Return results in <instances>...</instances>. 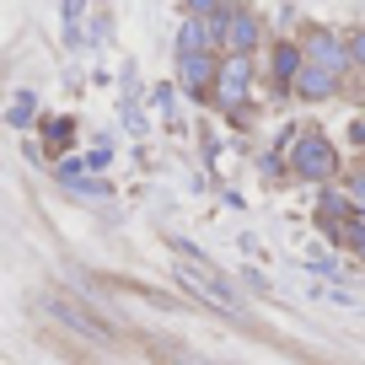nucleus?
Segmentation results:
<instances>
[{"label": "nucleus", "mask_w": 365, "mask_h": 365, "mask_svg": "<svg viewBox=\"0 0 365 365\" xmlns=\"http://www.w3.org/2000/svg\"><path fill=\"white\" fill-rule=\"evenodd\" d=\"M349 65L365 70V27H360V33H349Z\"/></svg>", "instance_id": "nucleus-14"}, {"label": "nucleus", "mask_w": 365, "mask_h": 365, "mask_svg": "<svg viewBox=\"0 0 365 365\" xmlns=\"http://www.w3.org/2000/svg\"><path fill=\"white\" fill-rule=\"evenodd\" d=\"M231 0H188V16H220Z\"/></svg>", "instance_id": "nucleus-12"}, {"label": "nucleus", "mask_w": 365, "mask_h": 365, "mask_svg": "<svg viewBox=\"0 0 365 365\" xmlns=\"http://www.w3.org/2000/svg\"><path fill=\"white\" fill-rule=\"evenodd\" d=\"M339 70H322V65H307V70H301V76H296V86H290V91H296V97H307V103H328V97H333V91H339Z\"/></svg>", "instance_id": "nucleus-6"}, {"label": "nucleus", "mask_w": 365, "mask_h": 365, "mask_svg": "<svg viewBox=\"0 0 365 365\" xmlns=\"http://www.w3.org/2000/svg\"><path fill=\"white\" fill-rule=\"evenodd\" d=\"M76 22H81V0H65V27H70V43H76Z\"/></svg>", "instance_id": "nucleus-15"}, {"label": "nucleus", "mask_w": 365, "mask_h": 365, "mask_svg": "<svg viewBox=\"0 0 365 365\" xmlns=\"http://www.w3.org/2000/svg\"><path fill=\"white\" fill-rule=\"evenodd\" d=\"M252 91V54H220V76H215V108L242 113Z\"/></svg>", "instance_id": "nucleus-3"}, {"label": "nucleus", "mask_w": 365, "mask_h": 365, "mask_svg": "<svg viewBox=\"0 0 365 365\" xmlns=\"http://www.w3.org/2000/svg\"><path fill=\"white\" fill-rule=\"evenodd\" d=\"M11 124H33V91H22L11 103Z\"/></svg>", "instance_id": "nucleus-13"}, {"label": "nucleus", "mask_w": 365, "mask_h": 365, "mask_svg": "<svg viewBox=\"0 0 365 365\" xmlns=\"http://www.w3.org/2000/svg\"><path fill=\"white\" fill-rule=\"evenodd\" d=\"M290 178L312 182V188H328L333 178H344L339 145L328 135H317V129H296V140H290Z\"/></svg>", "instance_id": "nucleus-1"}, {"label": "nucleus", "mask_w": 365, "mask_h": 365, "mask_svg": "<svg viewBox=\"0 0 365 365\" xmlns=\"http://www.w3.org/2000/svg\"><path fill=\"white\" fill-rule=\"evenodd\" d=\"M48 312H54L59 322H70L76 333H86V339H108V328H103V322H97V317H86V312H81V307H70V301H48Z\"/></svg>", "instance_id": "nucleus-9"}, {"label": "nucleus", "mask_w": 365, "mask_h": 365, "mask_svg": "<svg viewBox=\"0 0 365 365\" xmlns=\"http://www.w3.org/2000/svg\"><path fill=\"white\" fill-rule=\"evenodd\" d=\"M301 48H307V65H322V70H349V38H339L333 27H312L307 38H301Z\"/></svg>", "instance_id": "nucleus-5"}, {"label": "nucleus", "mask_w": 365, "mask_h": 365, "mask_svg": "<svg viewBox=\"0 0 365 365\" xmlns=\"http://www.w3.org/2000/svg\"><path fill=\"white\" fill-rule=\"evenodd\" d=\"M70 135H76V124H70V118H54V124H48V145H70Z\"/></svg>", "instance_id": "nucleus-11"}, {"label": "nucleus", "mask_w": 365, "mask_h": 365, "mask_svg": "<svg viewBox=\"0 0 365 365\" xmlns=\"http://www.w3.org/2000/svg\"><path fill=\"white\" fill-rule=\"evenodd\" d=\"M210 27H215L220 54H252L263 43V22L252 16V6H226L220 16H210Z\"/></svg>", "instance_id": "nucleus-2"}, {"label": "nucleus", "mask_w": 365, "mask_h": 365, "mask_svg": "<svg viewBox=\"0 0 365 365\" xmlns=\"http://www.w3.org/2000/svg\"><path fill=\"white\" fill-rule=\"evenodd\" d=\"M215 76H220L215 54H178V86L194 103H215Z\"/></svg>", "instance_id": "nucleus-4"}, {"label": "nucleus", "mask_w": 365, "mask_h": 365, "mask_svg": "<svg viewBox=\"0 0 365 365\" xmlns=\"http://www.w3.org/2000/svg\"><path fill=\"white\" fill-rule=\"evenodd\" d=\"M210 43H215L210 16H188V22L178 27V54H210Z\"/></svg>", "instance_id": "nucleus-7"}, {"label": "nucleus", "mask_w": 365, "mask_h": 365, "mask_svg": "<svg viewBox=\"0 0 365 365\" xmlns=\"http://www.w3.org/2000/svg\"><path fill=\"white\" fill-rule=\"evenodd\" d=\"M301 70H307V48L301 43H274V81H279V86L290 91Z\"/></svg>", "instance_id": "nucleus-8"}, {"label": "nucleus", "mask_w": 365, "mask_h": 365, "mask_svg": "<svg viewBox=\"0 0 365 365\" xmlns=\"http://www.w3.org/2000/svg\"><path fill=\"white\" fill-rule=\"evenodd\" d=\"M344 194H349V199H354V205H360V210H365V167H354V172H349V178H344Z\"/></svg>", "instance_id": "nucleus-10"}]
</instances>
